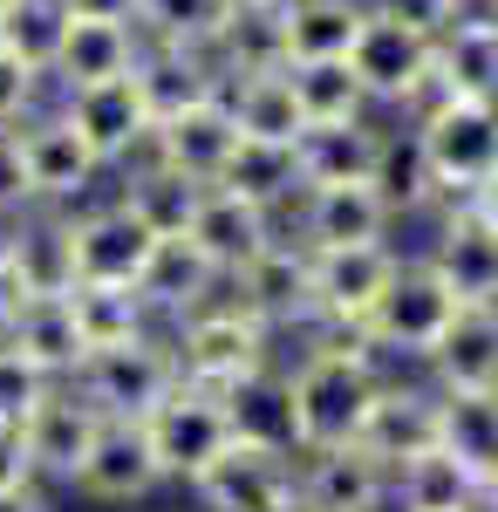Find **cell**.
<instances>
[{
    "mask_svg": "<svg viewBox=\"0 0 498 512\" xmlns=\"http://www.w3.org/2000/svg\"><path fill=\"white\" fill-rule=\"evenodd\" d=\"M62 117L76 123V137L103 158V171H130L137 158H151V110H144V89L137 76H116V82H89V89H62L55 96Z\"/></svg>",
    "mask_w": 498,
    "mask_h": 512,
    "instance_id": "obj_13",
    "label": "cell"
},
{
    "mask_svg": "<svg viewBox=\"0 0 498 512\" xmlns=\"http://www.w3.org/2000/svg\"><path fill=\"white\" fill-rule=\"evenodd\" d=\"M376 192L389 198V212H396V226L410 233V226H423L444 198H437V185H430V164H423L417 137L403 130V123H389L383 137V158H376Z\"/></svg>",
    "mask_w": 498,
    "mask_h": 512,
    "instance_id": "obj_37",
    "label": "cell"
},
{
    "mask_svg": "<svg viewBox=\"0 0 498 512\" xmlns=\"http://www.w3.org/2000/svg\"><path fill=\"white\" fill-rule=\"evenodd\" d=\"M0 253L14 260V274L28 287V301L35 294H69L76 287V260H69V212H14L7 226H0Z\"/></svg>",
    "mask_w": 498,
    "mask_h": 512,
    "instance_id": "obj_24",
    "label": "cell"
},
{
    "mask_svg": "<svg viewBox=\"0 0 498 512\" xmlns=\"http://www.w3.org/2000/svg\"><path fill=\"white\" fill-rule=\"evenodd\" d=\"M7 7H14V0H0V14H7Z\"/></svg>",
    "mask_w": 498,
    "mask_h": 512,
    "instance_id": "obj_50",
    "label": "cell"
},
{
    "mask_svg": "<svg viewBox=\"0 0 498 512\" xmlns=\"http://www.w3.org/2000/svg\"><path fill=\"white\" fill-rule=\"evenodd\" d=\"M287 82H294V103H301L307 130H314V123H362V117H376V103H369L362 76L348 69V55H335V62H287Z\"/></svg>",
    "mask_w": 498,
    "mask_h": 512,
    "instance_id": "obj_36",
    "label": "cell"
},
{
    "mask_svg": "<svg viewBox=\"0 0 498 512\" xmlns=\"http://www.w3.org/2000/svg\"><path fill=\"white\" fill-rule=\"evenodd\" d=\"M212 62H219V76H253V69H280L287 55H280V7L267 0H239V14H232L226 41L212 48Z\"/></svg>",
    "mask_w": 498,
    "mask_h": 512,
    "instance_id": "obj_39",
    "label": "cell"
},
{
    "mask_svg": "<svg viewBox=\"0 0 498 512\" xmlns=\"http://www.w3.org/2000/svg\"><path fill=\"white\" fill-rule=\"evenodd\" d=\"M226 110L239 123V137H260V144H301V103H294V82H287V62L280 69H253V76L226 82Z\"/></svg>",
    "mask_w": 498,
    "mask_h": 512,
    "instance_id": "obj_32",
    "label": "cell"
},
{
    "mask_svg": "<svg viewBox=\"0 0 498 512\" xmlns=\"http://www.w3.org/2000/svg\"><path fill=\"white\" fill-rule=\"evenodd\" d=\"M28 308V287H21V274H14V260L0 253V335L14 328V315Z\"/></svg>",
    "mask_w": 498,
    "mask_h": 512,
    "instance_id": "obj_47",
    "label": "cell"
},
{
    "mask_svg": "<svg viewBox=\"0 0 498 512\" xmlns=\"http://www.w3.org/2000/svg\"><path fill=\"white\" fill-rule=\"evenodd\" d=\"M62 28H69V0H14V7L0 14V48L48 82L55 48H62Z\"/></svg>",
    "mask_w": 498,
    "mask_h": 512,
    "instance_id": "obj_40",
    "label": "cell"
},
{
    "mask_svg": "<svg viewBox=\"0 0 498 512\" xmlns=\"http://www.w3.org/2000/svg\"><path fill=\"white\" fill-rule=\"evenodd\" d=\"M21 485H41L28 437H21V424H0V492H21Z\"/></svg>",
    "mask_w": 498,
    "mask_h": 512,
    "instance_id": "obj_45",
    "label": "cell"
},
{
    "mask_svg": "<svg viewBox=\"0 0 498 512\" xmlns=\"http://www.w3.org/2000/svg\"><path fill=\"white\" fill-rule=\"evenodd\" d=\"M14 151H21V178H28V205H41V212H76V205L110 192L103 158L76 137V123L62 117L55 96L35 117L14 123Z\"/></svg>",
    "mask_w": 498,
    "mask_h": 512,
    "instance_id": "obj_6",
    "label": "cell"
},
{
    "mask_svg": "<svg viewBox=\"0 0 498 512\" xmlns=\"http://www.w3.org/2000/svg\"><path fill=\"white\" fill-rule=\"evenodd\" d=\"M48 390H55V376L41 362H28L14 342H0V424H28L48 403Z\"/></svg>",
    "mask_w": 498,
    "mask_h": 512,
    "instance_id": "obj_42",
    "label": "cell"
},
{
    "mask_svg": "<svg viewBox=\"0 0 498 512\" xmlns=\"http://www.w3.org/2000/svg\"><path fill=\"white\" fill-rule=\"evenodd\" d=\"M451 315H458V294H451V287L437 280V267L410 246L403 267H396V280H389V294L376 301V315H369V328H362L355 342L376 355L383 376H423V355L437 349V335L451 328Z\"/></svg>",
    "mask_w": 498,
    "mask_h": 512,
    "instance_id": "obj_3",
    "label": "cell"
},
{
    "mask_svg": "<svg viewBox=\"0 0 498 512\" xmlns=\"http://www.w3.org/2000/svg\"><path fill=\"white\" fill-rule=\"evenodd\" d=\"M185 512H192V506H185Z\"/></svg>",
    "mask_w": 498,
    "mask_h": 512,
    "instance_id": "obj_52",
    "label": "cell"
},
{
    "mask_svg": "<svg viewBox=\"0 0 498 512\" xmlns=\"http://www.w3.org/2000/svg\"><path fill=\"white\" fill-rule=\"evenodd\" d=\"M403 239L383 246H328V253H307V328L301 335H362L376 301L389 294V280L403 267ZM294 335V342H301Z\"/></svg>",
    "mask_w": 498,
    "mask_h": 512,
    "instance_id": "obj_4",
    "label": "cell"
},
{
    "mask_svg": "<svg viewBox=\"0 0 498 512\" xmlns=\"http://www.w3.org/2000/svg\"><path fill=\"white\" fill-rule=\"evenodd\" d=\"M0 342H14L28 362H41L55 383H76L82 362H89V342H82V328H76L69 294H35V301L14 315V328H7Z\"/></svg>",
    "mask_w": 498,
    "mask_h": 512,
    "instance_id": "obj_28",
    "label": "cell"
},
{
    "mask_svg": "<svg viewBox=\"0 0 498 512\" xmlns=\"http://www.w3.org/2000/svg\"><path fill=\"white\" fill-rule=\"evenodd\" d=\"M137 89H144L151 123H164V117H178V110H198V103L226 96V76H219V62L198 55V48H144Z\"/></svg>",
    "mask_w": 498,
    "mask_h": 512,
    "instance_id": "obj_27",
    "label": "cell"
},
{
    "mask_svg": "<svg viewBox=\"0 0 498 512\" xmlns=\"http://www.w3.org/2000/svg\"><path fill=\"white\" fill-rule=\"evenodd\" d=\"M287 362V390H294V424L301 451H342L362 437L369 403L389 376L355 335H301V349H280Z\"/></svg>",
    "mask_w": 498,
    "mask_h": 512,
    "instance_id": "obj_1",
    "label": "cell"
},
{
    "mask_svg": "<svg viewBox=\"0 0 498 512\" xmlns=\"http://www.w3.org/2000/svg\"><path fill=\"white\" fill-rule=\"evenodd\" d=\"M28 212V178H21V151H14V130H0V226Z\"/></svg>",
    "mask_w": 498,
    "mask_h": 512,
    "instance_id": "obj_46",
    "label": "cell"
},
{
    "mask_svg": "<svg viewBox=\"0 0 498 512\" xmlns=\"http://www.w3.org/2000/svg\"><path fill=\"white\" fill-rule=\"evenodd\" d=\"M423 383L444 396H492L498 390V308H458L437 349L423 355Z\"/></svg>",
    "mask_w": 498,
    "mask_h": 512,
    "instance_id": "obj_20",
    "label": "cell"
},
{
    "mask_svg": "<svg viewBox=\"0 0 498 512\" xmlns=\"http://www.w3.org/2000/svg\"><path fill=\"white\" fill-rule=\"evenodd\" d=\"M157 492H171V485L157 472L144 424H110V417H103L96 451H89V465H82V478H76V499L110 506V512H137V506H151Z\"/></svg>",
    "mask_w": 498,
    "mask_h": 512,
    "instance_id": "obj_17",
    "label": "cell"
},
{
    "mask_svg": "<svg viewBox=\"0 0 498 512\" xmlns=\"http://www.w3.org/2000/svg\"><path fill=\"white\" fill-rule=\"evenodd\" d=\"M144 437H151V458H157V472H164V485H171V492H185L198 472H212V465L232 451L226 396L178 383V390L144 417Z\"/></svg>",
    "mask_w": 498,
    "mask_h": 512,
    "instance_id": "obj_9",
    "label": "cell"
},
{
    "mask_svg": "<svg viewBox=\"0 0 498 512\" xmlns=\"http://www.w3.org/2000/svg\"><path fill=\"white\" fill-rule=\"evenodd\" d=\"M157 253V233L123 205L116 192L89 198L69 212V260H76V287H137Z\"/></svg>",
    "mask_w": 498,
    "mask_h": 512,
    "instance_id": "obj_10",
    "label": "cell"
},
{
    "mask_svg": "<svg viewBox=\"0 0 498 512\" xmlns=\"http://www.w3.org/2000/svg\"><path fill=\"white\" fill-rule=\"evenodd\" d=\"M267 7H280V0H267Z\"/></svg>",
    "mask_w": 498,
    "mask_h": 512,
    "instance_id": "obj_51",
    "label": "cell"
},
{
    "mask_svg": "<svg viewBox=\"0 0 498 512\" xmlns=\"http://www.w3.org/2000/svg\"><path fill=\"white\" fill-rule=\"evenodd\" d=\"M444 451L464 458L478 478L498 472V390L492 396H444Z\"/></svg>",
    "mask_w": 498,
    "mask_h": 512,
    "instance_id": "obj_41",
    "label": "cell"
},
{
    "mask_svg": "<svg viewBox=\"0 0 498 512\" xmlns=\"http://www.w3.org/2000/svg\"><path fill=\"white\" fill-rule=\"evenodd\" d=\"M383 137H389V117L314 123V130H301V144H294L301 185H362V178H376Z\"/></svg>",
    "mask_w": 498,
    "mask_h": 512,
    "instance_id": "obj_25",
    "label": "cell"
},
{
    "mask_svg": "<svg viewBox=\"0 0 498 512\" xmlns=\"http://www.w3.org/2000/svg\"><path fill=\"white\" fill-rule=\"evenodd\" d=\"M130 14H137V28H144L151 48H198V55H212L226 41L239 0H130Z\"/></svg>",
    "mask_w": 498,
    "mask_h": 512,
    "instance_id": "obj_34",
    "label": "cell"
},
{
    "mask_svg": "<svg viewBox=\"0 0 498 512\" xmlns=\"http://www.w3.org/2000/svg\"><path fill=\"white\" fill-rule=\"evenodd\" d=\"M437 444H444V390L423 383V376H389L383 390H376V403H369V424L355 437V451L376 458L396 478L410 458L437 451Z\"/></svg>",
    "mask_w": 498,
    "mask_h": 512,
    "instance_id": "obj_12",
    "label": "cell"
},
{
    "mask_svg": "<svg viewBox=\"0 0 498 512\" xmlns=\"http://www.w3.org/2000/svg\"><path fill=\"white\" fill-rule=\"evenodd\" d=\"M110 192L123 198L157 239H185V226H192L198 192H205V185H192L185 171H171V164H157V158H137L130 171H116V178H110Z\"/></svg>",
    "mask_w": 498,
    "mask_h": 512,
    "instance_id": "obj_31",
    "label": "cell"
},
{
    "mask_svg": "<svg viewBox=\"0 0 498 512\" xmlns=\"http://www.w3.org/2000/svg\"><path fill=\"white\" fill-rule=\"evenodd\" d=\"M185 506L192 512H301V458L232 444L212 472H198L185 485Z\"/></svg>",
    "mask_w": 498,
    "mask_h": 512,
    "instance_id": "obj_14",
    "label": "cell"
},
{
    "mask_svg": "<svg viewBox=\"0 0 498 512\" xmlns=\"http://www.w3.org/2000/svg\"><path fill=\"white\" fill-rule=\"evenodd\" d=\"M417 137L423 164H430V185L444 205L458 198H478L498 171V103H478V96H444L437 110H423L417 123H403Z\"/></svg>",
    "mask_w": 498,
    "mask_h": 512,
    "instance_id": "obj_5",
    "label": "cell"
},
{
    "mask_svg": "<svg viewBox=\"0 0 498 512\" xmlns=\"http://www.w3.org/2000/svg\"><path fill=\"white\" fill-rule=\"evenodd\" d=\"M226 424H232V444H246V451L301 458V424H294L287 362H273V369H260V376L232 383V390H226Z\"/></svg>",
    "mask_w": 498,
    "mask_h": 512,
    "instance_id": "obj_22",
    "label": "cell"
},
{
    "mask_svg": "<svg viewBox=\"0 0 498 512\" xmlns=\"http://www.w3.org/2000/svg\"><path fill=\"white\" fill-rule=\"evenodd\" d=\"M144 48L151 41L137 28L130 0H69V28H62V48H55V69H48V96L137 76Z\"/></svg>",
    "mask_w": 498,
    "mask_h": 512,
    "instance_id": "obj_7",
    "label": "cell"
},
{
    "mask_svg": "<svg viewBox=\"0 0 498 512\" xmlns=\"http://www.w3.org/2000/svg\"><path fill=\"white\" fill-rule=\"evenodd\" d=\"M185 239L205 253V267L232 287V274H246V267H253L280 233H273V212H267V205L226 192V185H205V192H198L192 226H185Z\"/></svg>",
    "mask_w": 498,
    "mask_h": 512,
    "instance_id": "obj_18",
    "label": "cell"
},
{
    "mask_svg": "<svg viewBox=\"0 0 498 512\" xmlns=\"http://www.w3.org/2000/svg\"><path fill=\"white\" fill-rule=\"evenodd\" d=\"M69 308H76V328H82V342H89V355L96 349H123V342L164 328L137 287H69Z\"/></svg>",
    "mask_w": 498,
    "mask_h": 512,
    "instance_id": "obj_38",
    "label": "cell"
},
{
    "mask_svg": "<svg viewBox=\"0 0 498 512\" xmlns=\"http://www.w3.org/2000/svg\"><path fill=\"white\" fill-rule=\"evenodd\" d=\"M301 512H389V472L355 444L301 451Z\"/></svg>",
    "mask_w": 498,
    "mask_h": 512,
    "instance_id": "obj_23",
    "label": "cell"
},
{
    "mask_svg": "<svg viewBox=\"0 0 498 512\" xmlns=\"http://www.w3.org/2000/svg\"><path fill=\"white\" fill-rule=\"evenodd\" d=\"M137 294L151 301L157 321H178V315H192V308H205V301H219L226 280L205 267V253H198L192 239H157L151 267H144V280H137Z\"/></svg>",
    "mask_w": 498,
    "mask_h": 512,
    "instance_id": "obj_30",
    "label": "cell"
},
{
    "mask_svg": "<svg viewBox=\"0 0 498 512\" xmlns=\"http://www.w3.org/2000/svg\"><path fill=\"white\" fill-rule=\"evenodd\" d=\"M96 431H103V410H96L76 383H55L48 403L21 424L28 458H35V478L48 492H76L82 465H89V451H96Z\"/></svg>",
    "mask_w": 498,
    "mask_h": 512,
    "instance_id": "obj_16",
    "label": "cell"
},
{
    "mask_svg": "<svg viewBox=\"0 0 498 512\" xmlns=\"http://www.w3.org/2000/svg\"><path fill=\"white\" fill-rule=\"evenodd\" d=\"M164 335H171V355H178V376L212 396H226L232 383H246V376H260V369L280 362V335L253 308H239L232 294L164 321Z\"/></svg>",
    "mask_w": 498,
    "mask_h": 512,
    "instance_id": "obj_2",
    "label": "cell"
},
{
    "mask_svg": "<svg viewBox=\"0 0 498 512\" xmlns=\"http://www.w3.org/2000/svg\"><path fill=\"white\" fill-rule=\"evenodd\" d=\"M437 76L458 96L498 103V14H458L437 35Z\"/></svg>",
    "mask_w": 498,
    "mask_h": 512,
    "instance_id": "obj_33",
    "label": "cell"
},
{
    "mask_svg": "<svg viewBox=\"0 0 498 512\" xmlns=\"http://www.w3.org/2000/svg\"><path fill=\"white\" fill-rule=\"evenodd\" d=\"M369 0H280V55L287 62H335L355 48Z\"/></svg>",
    "mask_w": 498,
    "mask_h": 512,
    "instance_id": "obj_29",
    "label": "cell"
},
{
    "mask_svg": "<svg viewBox=\"0 0 498 512\" xmlns=\"http://www.w3.org/2000/svg\"><path fill=\"white\" fill-rule=\"evenodd\" d=\"M369 14L403 21V28H423V35H444V28L464 14V0H369Z\"/></svg>",
    "mask_w": 498,
    "mask_h": 512,
    "instance_id": "obj_44",
    "label": "cell"
},
{
    "mask_svg": "<svg viewBox=\"0 0 498 512\" xmlns=\"http://www.w3.org/2000/svg\"><path fill=\"white\" fill-rule=\"evenodd\" d=\"M232 151H239V123H232L226 96H212V103H198V110H178V117H164L151 130V158L171 164V171H185L192 185H219V171H226Z\"/></svg>",
    "mask_w": 498,
    "mask_h": 512,
    "instance_id": "obj_21",
    "label": "cell"
},
{
    "mask_svg": "<svg viewBox=\"0 0 498 512\" xmlns=\"http://www.w3.org/2000/svg\"><path fill=\"white\" fill-rule=\"evenodd\" d=\"M0 512H62L48 485H21V492H0Z\"/></svg>",
    "mask_w": 498,
    "mask_h": 512,
    "instance_id": "obj_48",
    "label": "cell"
},
{
    "mask_svg": "<svg viewBox=\"0 0 498 512\" xmlns=\"http://www.w3.org/2000/svg\"><path fill=\"white\" fill-rule=\"evenodd\" d=\"M417 253L437 267V280L458 294V308H498V226L458 198V205H437L423 219Z\"/></svg>",
    "mask_w": 498,
    "mask_h": 512,
    "instance_id": "obj_11",
    "label": "cell"
},
{
    "mask_svg": "<svg viewBox=\"0 0 498 512\" xmlns=\"http://www.w3.org/2000/svg\"><path fill=\"white\" fill-rule=\"evenodd\" d=\"M389 512H485V478L437 444L389 478Z\"/></svg>",
    "mask_w": 498,
    "mask_h": 512,
    "instance_id": "obj_26",
    "label": "cell"
},
{
    "mask_svg": "<svg viewBox=\"0 0 498 512\" xmlns=\"http://www.w3.org/2000/svg\"><path fill=\"white\" fill-rule=\"evenodd\" d=\"M226 294L239 308H253L280 342H294L307 328V246L301 239H273L246 274H232Z\"/></svg>",
    "mask_w": 498,
    "mask_h": 512,
    "instance_id": "obj_19",
    "label": "cell"
},
{
    "mask_svg": "<svg viewBox=\"0 0 498 512\" xmlns=\"http://www.w3.org/2000/svg\"><path fill=\"white\" fill-rule=\"evenodd\" d=\"M219 185L239 192V198H253V205H267V212H287V205L307 192L301 164H294V144H260V137H239V151L226 158Z\"/></svg>",
    "mask_w": 498,
    "mask_h": 512,
    "instance_id": "obj_35",
    "label": "cell"
},
{
    "mask_svg": "<svg viewBox=\"0 0 498 512\" xmlns=\"http://www.w3.org/2000/svg\"><path fill=\"white\" fill-rule=\"evenodd\" d=\"M287 226L307 253H328V246H383V239H403L389 198L376 192V178L362 185H307L287 212ZM410 246V239H403Z\"/></svg>",
    "mask_w": 498,
    "mask_h": 512,
    "instance_id": "obj_15",
    "label": "cell"
},
{
    "mask_svg": "<svg viewBox=\"0 0 498 512\" xmlns=\"http://www.w3.org/2000/svg\"><path fill=\"white\" fill-rule=\"evenodd\" d=\"M41 103H48V82H41L28 62H14V55L0 48V130H14L21 117H35Z\"/></svg>",
    "mask_w": 498,
    "mask_h": 512,
    "instance_id": "obj_43",
    "label": "cell"
},
{
    "mask_svg": "<svg viewBox=\"0 0 498 512\" xmlns=\"http://www.w3.org/2000/svg\"><path fill=\"white\" fill-rule=\"evenodd\" d=\"M178 383H185V376H178V355H171V335H164V328L123 342V349H96L76 376V390L89 396L110 424H144Z\"/></svg>",
    "mask_w": 498,
    "mask_h": 512,
    "instance_id": "obj_8",
    "label": "cell"
},
{
    "mask_svg": "<svg viewBox=\"0 0 498 512\" xmlns=\"http://www.w3.org/2000/svg\"><path fill=\"white\" fill-rule=\"evenodd\" d=\"M471 205H478V212H485V219H492V226H498V171H492V185H485V192L471 198Z\"/></svg>",
    "mask_w": 498,
    "mask_h": 512,
    "instance_id": "obj_49",
    "label": "cell"
}]
</instances>
